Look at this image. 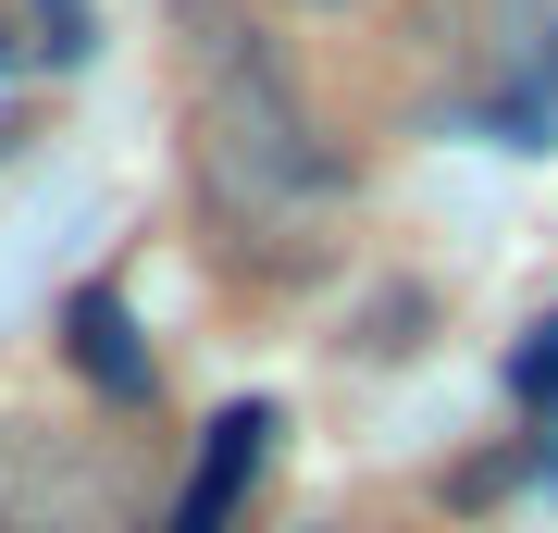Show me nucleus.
I'll list each match as a JSON object with an SVG mask.
<instances>
[{
	"mask_svg": "<svg viewBox=\"0 0 558 533\" xmlns=\"http://www.w3.org/2000/svg\"><path fill=\"white\" fill-rule=\"evenodd\" d=\"M186 198L248 286L311 274L323 223L348 211V149L236 0H186Z\"/></svg>",
	"mask_w": 558,
	"mask_h": 533,
	"instance_id": "obj_1",
	"label": "nucleus"
},
{
	"mask_svg": "<svg viewBox=\"0 0 558 533\" xmlns=\"http://www.w3.org/2000/svg\"><path fill=\"white\" fill-rule=\"evenodd\" d=\"M112 472L50 422H0V533H87Z\"/></svg>",
	"mask_w": 558,
	"mask_h": 533,
	"instance_id": "obj_2",
	"label": "nucleus"
},
{
	"mask_svg": "<svg viewBox=\"0 0 558 533\" xmlns=\"http://www.w3.org/2000/svg\"><path fill=\"white\" fill-rule=\"evenodd\" d=\"M260 459H274V397H223V410L199 422V459H186L174 509H161V533H236Z\"/></svg>",
	"mask_w": 558,
	"mask_h": 533,
	"instance_id": "obj_3",
	"label": "nucleus"
},
{
	"mask_svg": "<svg viewBox=\"0 0 558 533\" xmlns=\"http://www.w3.org/2000/svg\"><path fill=\"white\" fill-rule=\"evenodd\" d=\"M62 360H75V385L100 397V410H124V422L161 397V360H149L137 311H124L112 286H75V298H62Z\"/></svg>",
	"mask_w": 558,
	"mask_h": 533,
	"instance_id": "obj_4",
	"label": "nucleus"
},
{
	"mask_svg": "<svg viewBox=\"0 0 558 533\" xmlns=\"http://www.w3.org/2000/svg\"><path fill=\"white\" fill-rule=\"evenodd\" d=\"M497 99H484V124H497L509 149H546V124H558V0H509V25L497 38Z\"/></svg>",
	"mask_w": 558,
	"mask_h": 533,
	"instance_id": "obj_5",
	"label": "nucleus"
},
{
	"mask_svg": "<svg viewBox=\"0 0 558 533\" xmlns=\"http://www.w3.org/2000/svg\"><path fill=\"white\" fill-rule=\"evenodd\" d=\"M509 397H521V410H546V422H558V311L534 323V336H521V360H509Z\"/></svg>",
	"mask_w": 558,
	"mask_h": 533,
	"instance_id": "obj_6",
	"label": "nucleus"
},
{
	"mask_svg": "<svg viewBox=\"0 0 558 533\" xmlns=\"http://www.w3.org/2000/svg\"><path fill=\"white\" fill-rule=\"evenodd\" d=\"M38 50H50V62L87 50V13H75V0H38Z\"/></svg>",
	"mask_w": 558,
	"mask_h": 533,
	"instance_id": "obj_7",
	"label": "nucleus"
},
{
	"mask_svg": "<svg viewBox=\"0 0 558 533\" xmlns=\"http://www.w3.org/2000/svg\"><path fill=\"white\" fill-rule=\"evenodd\" d=\"M286 13H348V0H286Z\"/></svg>",
	"mask_w": 558,
	"mask_h": 533,
	"instance_id": "obj_8",
	"label": "nucleus"
}]
</instances>
